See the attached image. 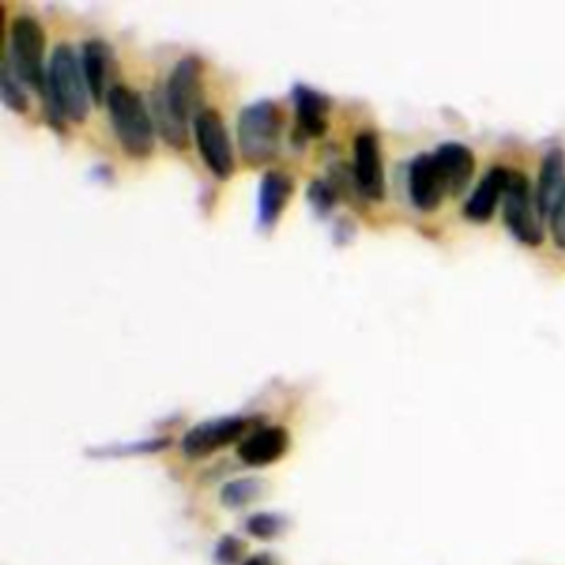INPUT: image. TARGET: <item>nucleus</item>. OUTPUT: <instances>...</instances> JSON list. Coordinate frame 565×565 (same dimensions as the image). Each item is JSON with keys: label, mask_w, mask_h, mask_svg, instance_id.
Returning a JSON list of instances; mask_svg holds the SVG:
<instances>
[{"label": "nucleus", "mask_w": 565, "mask_h": 565, "mask_svg": "<svg viewBox=\"0 0 565 565\" xmlns=\"http://www.w3.org/2000/svg\"><path fill=\"white\" fill-rule=\"evenodd\" d=\"M44 93L49 99V108H53L60 119H86L90 93L86 86L82 57H77L73 46L66 42H60L51 53Z\"/></svg>", "instance_id": "nucleus-1"}, {"label": "nucleus", "mask_w": 565, "mask_h": 565, "mask_svg": "<svg viewBox=\"0 0 565 565\" xmlns=\"http://www.w3.org/2000/svg\"><path fill=\"white\" fill-rule=\"evenodd\" d=\"M106 106L121 150L135 159L148 157L154 148V121L143 97L130 86L115 84Z\"/></svg>", "instance_id": "nucleus-2"}, {"label": "nucleus", "mask_w": 565, "mask_h": 565, "mask_svg": "<svg viewBox=\"0 0 565 565\" xmlns=\"http://www.w3.org/2000/svg\"><path fill=\"white\" fill-rule=\"evenodd\" d=\"M241 154L252 166H263L278 154L282 135V110L274 99H258L238 113Z\"/></svg>", "instance_id": "nucleus-3"}, {"label": "nucleus", "mask_w": 565, "mask_h": 565, "mask_svg": "<svg viewBox=\"0 0 565 565\" xmlns=\"http://www.w3.org/2000/svg\"><path fill=\"white\" fill-rule=\"evenodd\" d=\"M44 46L46 35L42 24L33 15H15L9 26V51L4 57L15 75L38 90H44L46 86Z\"/></svg>", "instance_id": "nucleus-4"}, {"label": "nucleus", "mask_w": 565, "mask_h": 565, "mask_svg": "<svg viewBox=\"0 0 565 565\" xmlns=\"http://www.w3.org/2000/svg\"><path fill=\"white\" fill-rule=\"evenodd\" d=\"M503 218L510 232L525 245H539L543 241L541 210L532 194L530 181L523 172L510 170L503 194Z\"/></svg>", "instance_id": "nucleus-5"}, {"label": "nucleus", "mask_w": 565, "mask_h": 565, "mask_svg": "<svg viewBox=\"0 0 565 565\" xmlns=\"http://www.w3.org/2000/svg\"><path fill=\"white\" fill-rule=\"evenodd\" d=\"M194 141L205 168L218 179H230L234 172V150L225 121L214 108H203L194 117Z\"/></svg>", "instance_id": "nucleus-6"}, {"label": "nucleus", "mask_w": 565, "mask_h": 565, "mask_svg": "<svg viewBox=\"0 0 565 565\" xmlns=\"http://www.w3.org/2000/svg\"><path fill=\"white\" fill-rule=\"evenodd\" d=\"M249 428L247 417L227 415V417H214L194 424L183 437H181V450L188 459H201L207 457L232 441L241 439L243 433Z\"/></svg>", "instance_id": "nucleus-7"}, {"label": "nucleus", "mask_w": 565, "mask_h": 565, "mask_svg": "<svg viewBox=\"0 0 565 565\" xmlns=\"http://www.w3.org/2000/svg\"><path fill=\"white\" fill-rule=\"evenodd\" d=\"M166 99L172 110L188 124L194 119L203 108L201 104V62L194 55L179 60L163 86Z\"/></svg>", "instance_id": "nucleus-8"}, {"label": "nucleus", "mask_w": 565, "mask_h": 565, "mask_svg": "<svg viewBox=\"0 0 565 565\" xmlns=\"http://www.w3.org/2000/svg\"><path fill=\"white\" fill-rule=\"evenodd\" d=\"M408 194L413 205L422 212H430L439 207V203L448 194V185L435 159V152H422L411 161Z\"/></svg>", "instance_id": "nucleus-9"}, {"label": "nucleus", "mask_w": 565, "mask_h": 565, "mask_svg": "<svg viewBox=\"0 0 565 565\" xmlns=\"http://www.w3.org/2000/svg\"><path fill=\"white\" fill-rule=\"evenodd\" d=\"M353 177L366 199H384V163L377 137L369 130L360 132L353 141Z\"/></svg>", "instance_id": "nucleus-10"}, {"label": "nucleus", "mask_w": 565, "mask_h": 565, "mask_svg": "<svg viewBox=\"0 0 565 565\" xmlns=\"http://www.w3.org/2000/svg\"><path fill=\"white\" fill-rule=\"evenodd\" d=\"M82 68L93 102L104 104L108 93L115 88L113 79L117 71L110 44L104 40H86L82 46Z\"/></svg>", "instance_id": "nucleus-11"}, {"label": "nucleus", "mask_w": 565, "mask_h": 565, "mask_svg": "<svg viewBox=\"0 0 565 565\" xmlns=\"http://www.w3.org/2000/svg\"><path fill=\"white\" fill-rule=\"evenodd\" d=\"M289 448V433L280 426H265L247 435L238 444V457L247 466H269Z\"/></svg>", "instance_id": "nucleus-12"}, {"label": "nucleus", "mask_w": 565, "mask_h": 565, "mask_svg": "<svg viewBox=\"0 0 565 565\" xmlns=\"http://www.w3.org/2000/svg\"><path fill=\"white\" fill-rule=\"evenodd\" d=\"M294 192V179L282 170H267L258 185V223L271 227Z\"/></svg>", "instance_id": "nucleus-13"}, {"label": "nucleus", "mask_w": 565, "mask_h": 565, "mask_svg": "<svg viewBox=\"0 0 565 565\" xmlns=\"http://www.w3.org/2000/svg\"><path fill=\"white\" fill-rule=\"evenodd\" d=\"M435 159L444 172L446 185H448V194L457 196L466 190V185L472 179L475 172V154L470 148H466L463 143L457 141H448L441 143L435 150Z\"/></svg>", "instance_id": "nucleus-14"}, {"label": "nucleus", "mask_w": 565, "mask_h": 565, "mask_svg": "<svg viewBox=\"0 0 565 565\" xmlns=\"http://www.w3.org/2000/svg\"><path fill=\"white\" fill-rule=\"evenodd\" d=\"M508 177L510 170L508 168H492L475 188V192L470 194V199L463 205V214L470 221L483 223L492 216L497 203L503 199L505 194V185H508Z\"/></svg>", "instance_id": "nucleus-15"}, {"label": "nucleus", "mask_w": 565, "mask_h": 565, "mask_svg": "<svg viewBox=\"0 0 565 565\" xmlns=\"http://www.w3.org/2000/svg\"><path fill=\"white\" fill-rule=\"evenodd\" d=\"M294 104H296V124L309 137H320L327 130V115H329V99L305 84L294 88Z\"/></svg>", "instance_id": "nucleus-16"}, {"label": "nucleus", "mask_w": 565, "mask_h": 565, "mask_svg": "<svg viewBox=\"0 0 565 565\" xmlns=\"http://www.w3.org/2000/svg\"><path fill=\"white\" fill-rule=\"evenodd\" d=\"M565 188V154L561 148H554L545 154L541 172H539V183H536V205L541 214H547L558 199V194Z\"/></svg>", "instance_id": "nucleus-17"}, {"label": "nucleus", "mask_w": 565, "mask_h": 565, "mask_svg": "<svg viewBox=\"0 0 565 565\" xmlns=\"http://www.w3.org/2000/svg\"><path fill=\"white\" fill-rule=\"evenodd\" d=\"M150 113H152V121H154L159 135L163 137V141L172 148H185V143H188V124L168 104L163 86H157L152 90Z\"/></svg>", "instance_id": "nucleus-18"}, {"label": "nucleus", "mask_w": 565, "mask_h": 565, "mask_svg": "<svg viewBox=\"0 0 565 565\" xmlns=\"http://www.w3.org/2000/svg\"><path fill=\"white\" fill-rule=\"evenodd\" d=\"M263 490L260 479L256 477H243V479H234L230 483L223 486L221 490V503L225 508H243L247 503H252L254 499H258Z\"/></svg>", "instance_id": "nucleus-19"}, {"label": "nucleus", "mask_w": 565, "mask_h": 565, "mask_svg": "<svg viewBox=\"0 0 565 565\" xmlns=\"http://www.w3.org/2000/svg\"><path fill=\"white\" fill-rule=\"evenodd\" d=\"M2 102L15 113H24L29 106L26 93L22 88V79L15 75L7 57H2Z\"/></svg>", "instance_id": "nucleus-20"}, {"label": "nucleus", "mask_w": 565, "mask_h": 565, "mask_svg": "<svg viewBox=\"0 0 565 565\" xmlns=\"http://www.w3.org/2000/svg\"><path fill=\"white\" fill-rule=\"evenodd\" d=\"M247 532L256 539H263V541H269L274 536H278L282 530H285V519L276 512H258V514H252L245 523Z\"/></svg>", "instance_id": "nucleus-21"}, {"label": "nucleus", "mask_w": 565, "mask_h": 565, "mask_svg": "<svg viewBox=\"0 0 565 565\" xmlns=\"http://www.w3.org/2000/svg\"><path fill=\"white\" fill-rule=\"evenodd\" d=\"M168 446V439H148V441H135V444H124V446H108V448H93L88 450L90 455L97 457H121L130 452H154Z\"/></svg>", "instance_id": "nucleus-22"}, {"label": "nucleus", "mask_w": 565, "mask_h": 565, "mask_svg": "<svg viewBox=\"0 0 565 565\" xmlns=\"http://www.w3.org/2000/svg\"><path fill=\"white\" fill-rule=\"evenodd\" d=\"M243 552H245V543L236 536H223L216 547H214V558L216 563L221 565H236V563H243Z\"/></svg>", "instance_id": "nucleus-23"}, {"label": "nucleus", "mask_w": 565, "mask_h": 565, "mask_svg": "<svg viewBox=\"0 0 565 565\" xmlns=\"http://www.w3.org/2000/svg\"><path fill=\"white\" fill-rule=\"evenodd\" d=\"M550 230L556 247L565 249V188L550 210Z\"/></svg>", "instance_id": "nucleus-24"}, {"label": "nucleus", "mask_w": 565, "mask_h": 565, "mask_svg": "<svg viewBox=\"0 0 565 565\" xmlns=\"http://www.w3.org/2000/svg\"><path fill=\"white\" fill-rule=\"evenodd\" d=\"M241 565H278V563L274 561V556H271V554L260 552V554H254V556L243 558V563H241Z\"/></svg>", "instance_id": "nucleus-25"}]
</instances>
